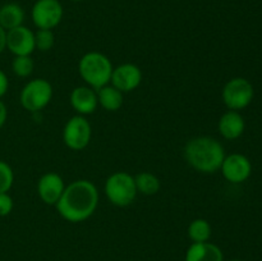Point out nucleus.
I'll return each instance as SVG.
<instances>
[{
    "instance_id": "obj_1",
    "label": "nucleus",
    "mask_w": 262,
    "mask_h": 261,
    "mask_svg": "<svg viewBox=\"0 0 262 261\" xmlns=\"http://www.w3.org/2000/svg\"><path fill=\"white\" fill-rule=\"evenodd\" d=\"M97 204L99 192L96 186L86 179H79L64 188L55 206L63 219L71 223H81L94 214Z\"/></svg>"
},
{
    "instance_id": "obj_2",
    "label": "nucleus",
    "mask_w": 262,
    "mask_h": 261,
    "mask_svg": "<svg viewBox=\"0 0 262 261\" xmlns=\"http://www.w3.org/2000/svg\"><path fill=\"white\" fill-rule=\"evenodd\" d=\"M184 156L189 165L201 173H215L224 161V147L217 140L207 136L192 138L184 147Z\"/></svg>"
},
{
    "instance_id": "obj_3",
    "label": "nucleus",
    "mask_w": 262,
    "mask_h": 261,
    "mask_svg": "<svg viewBox=\"0 0 262 261\" xmlns=\"http://www.w3.org/2000/svg\"><path fill=\"white\" fill-rule=\"evenodd\" d=\"M79 74L91 89H101L110 82L113 64L106 55L97 51H91L82 56L79 60Z\"/></svg>"
},
{
    "instance_id": "obj_4",
    "label": "nucleus",
    "mask_w": 262,
    "mask_h": 261,
    "mask_svg": "<svg viewBox=\"0 0 262 261\" xmlns=\"http://www.w3.org/2000/svg\"><path fill=\"white\" fill-rule=\"evenodd\" d=\"M105 194L113 205L119 207L128 206L137 196L135 177L125 171H117L106 179Z\"/></svg>"
},
{
    "instance_id": "obj_5",
    "label": "nucleus",
    "mask_w": 262,
    "mask_h": 261,
    "mask_svg": "<svg viewBox=\"0 0 262 261\" xmlns=\"http://www.w3.org/2000/svg\"><path fill=\"white\" fill-rule=\"evenodd\" d=\"M53 97V87L46 79L36 78L28 82L20 91V104L28 112L42 110Z\"/></svg>"
},
{
    "instance_id": "obj_6",
    "label": "nucleus",
    "mask_w": 262,
    "mask_h": 261,
    "mask_svg": "<svg viewBox=\"0 0 262 261\" xmlns=\"http://www.w3.org/2000/svg\"><path fill=\"white\" fill-rule=\"evenodd\" d=\"M253 99V87L242 77L228 82L223 89V101L230 110H241L251 104Z\"/></svg>"
},
{
    "instance_id": "obj_7",
    "label": "nucleus",
    "mask_w": 262,
    "mask_h": 261,
    "mask_svg": "<svg viewBox=\"0 0 262 261\" xmlns=\"http://www.w3.org/2000/svg\"><path fill=\"white\" fill-rule=\"evenodd\" d=\"M91 124L83 115H74L63 129V141L71 150L79 151L87 147L91 141Z\"/></svg>"
},
{
    "instance_id": "obj_8",
    "label": "nucleus",
    "mask_w": 262,
    "mask_h": 261,
    "mask_svg": "<svg viewBox=\"0 0 262 261\" xmlns=\"http://www.w3.org/2000/svg\"><path fill=\"white\" fill-rule=\"evenodd\" d=\"M31 15L38 30H53L63 18V7L58 0H37Z\"/></svg>"
},
{
    "instance_id": "obj_9",
    "label": "nucleus",
    "mask_w": 262,
    "mask_h": 261,
    "mask_svg": "<svg viewBox=\"0 0 262 261\" xmlns=\"http://www.w3.org/2000/svg\"><path fill=\"white\" fill-rule=\"evenodd\" d=\"M112 84L120 92H129L137 89L142 81V72L136 64L124 63L113 69Z\"/></svg>"
},
{
    "instance_id": "obj_10",
    "label": "nucleus",
    "mask_w": 262,
    "mask_h": 261,
    "mask_svg": "<svg viewBox=\"0 0 262 261\" xmlns=\"http://www.w3.org/2000/svg\"><path fill=\"white\" fill-rule=\"evenodd\" d=\"M220 169L227 181L232 183H242L251 176L252 165L251 161L242 154H232L225 156Z\"/></svg>"
},
{
    "instance_id": "obj_11",
    "label": "nucleus",
    "mask_w": 262,
    "mask_h": 261,
    "mask_svg": "<svg viewBox=\"0 0 262 261\" xmlns=\"http://www.w3.org/2000/svg\"><path fill=\"white\" fill-rule=\"evenodd\" d=\"M7 49L15 56L31 55L35 50V33L25 26L7 31Z\"/></svg>"
},
{
    "instance_id": "obj_12",
    "label": "nucleus",
    "mask_w": 262,
    "mask_h": 261,
    "mask_svg": "<svg viewBox=\"0 0 262 261\" xmlns=\"http://www.w3.org/2000/svg\"><path fill=\"white\" fill-rule=\"evenodd\" d=\"M64 188L66 186L63 178L56 173L43 174L37 183L38 196L46 205H56L63 194Z\"/></svg>"
},
{
    "instance_id": "obj_13",
    "label": "nucleus",
    "mask_w": 262,
    "mask_h": 261,
    "mask_svg": "<svg viewBox=\"0 0 262 261\" xmlns=\"http://www.w3.org/2000/svg\"><path fill=\"white\" fill-rule=\"evenodd\" d=\"M71 104L78 115L92 114L99 105L97 94L90 86L76 87L71 94Z\"/></svg>"
},
{
    "instance_id": "obj_14",
    "label": "nucleus",
    "mask_w": 262,
    "mask_h": 261,
    "mask_svg": "<svg viewBox=\"0 0 262 261\" xmlns=\"http://www.w3.org/2000/svg\"><path fill=\"white\" fill-rule=\"evenodd\" d=\"M223 251L210 242L192 243L186 253V261H223Z\"/></svg>"
},
{
    "instance_id": "obj_15",
    "label": "nucleus",
    "mask_w": 262,
    "mask_h": 261,
    "mask_svg": "<svg viewBox=\"0 0 262 261\" xmlns=\"http://www.w3.org/2000/svg\"><path fill=\"white\" fill-rule=\"evenodd\" d=\"M245 130V119L235 110H229L222 115L219 120V132L227 140L241 137Z\"/></svg>"
},
{
    "instance_id": "obj_16",
    "label": "nucleus",
    "mask_w": 262,
    "mask_h": 261,
    "mask_svg": "<svg viewBox=\"0 0 262 261\" xmlns=\"http://www.w3.org/2000/svg\"><path fill=\"white\" fill-rule=\"evenodd\" d=\"M25 20V10L15 3H8L0 8V26L4 30L9 31L12 28L22 26Z\"/></svg>"
},
{
    "instance_id": "obj_17",
    "label": "nucleus",
    "mask_w": 262,
    "mask_h": 261,
    "mask_svg": "<svg viewBox=\"0 0 262 261\" xmlns=\"http://www.w3.org/2000/svg\"><path fill=\"white\" fill-rule=\"evenodd\" d=\"M97 100H99V104L105 110L115 112V110H118L123 105V92L115 89L113 84L112 86L106 84V86L99 89V91H97Z\"/></svg>"
},
{
    "instance_id": "obj_18",
    "label": "nucleus",
    "mask_w": 262,
    "mask_h": 261,
    "mask_svg": "<svg viewBox=\"0 0 262 261\" xmlns=\"http://www.w3.org/2000/svg\"><path fill=\"white\" fill-rule=\"evenodd\" d=\"M135 183L137 192H141L146 196H152L156 194L160 189V181L158 177L148 171H142L135 177Z\"/></svg>"
},
{
    "instance_id": "obj_19",
    "label": "nucleus",
    "mask_w": 262,
    "mask_h": 261,
    "mask_svg": "<svg viewBox=\"0 0 262 261\" xmlns=\"http://www.w3.org/2000/svg\"><path fill=\"white\" fill-rule=\"evenodd\" d=\"M188 237L193 243L209 242L211 237V225L205 219L193 220L188 227Z\"/></svg>"
},
{
    "instance_id": "obj_20",
    "label": "nucleus",
    "mask_w": 262,
    "mask_h": 261,
    "mask_svg": "<svg viewBox=\"0 0 262 261\" xmlns=\"http://www.w3.org/2000/svg\"><path fill=\"white\" fill-rule=\"evenodd\" d=\"M35 64L30 55H19L13 59L12 69L15 76L18 77H28L33 72Z\"/></svg>"
},
{
    "instance_id": "obj_21",
    "label": "nucleus",
    "mask_w": 262,
    "mask_h": 261,
    "mask_svg": "<svg viewBox=\"0 0 262 261\" xmlns=\"http://www.w3.org/2000/svg\"><path fill=\"white\" fill-rule=\"evenodd\" d=\"M14 182V173L10 165L5 161L0 160V193L9 192Z\"/></svg>"
},
{
    "instance_id": "obj_22",
    "label": "nucleus",
    "mask_w": 262,
    "mask_h": 261,
    "mask_svg": "<svg viewBox=\"0 0 262 261\" xmlns=\"http://www.w3.org/2000/svg\"><path fill=\"white\" fill-rule=\"evenodd\" d=\"M54 33L51 30H38L35 33V48L40 51H49L54 46Z\"/></svg>"
},
{
    "instance_id": "obj_23",
    "label": "nucleus",
    "mask_w": 262,
    "mask_h": 261,
    "mask_svg": "<svg viewBox=\"0 0 262 261\" xmlns=\"http://www.w3.org/2000/svg\"><path fill=\"white\" fill-rule=\"evenodd\" d=\"M13 206H14V202L8 192L0 193V216H8L12 212Z\"/></svg>"
},
{
    "instance_id": "obj_24",
    "label": "nucleus",
    "mask_w": 262,
    "mask_h": 261,
    "mask_svg": "<svg viewBox=\"0 0 262 261\" xmlns=\"http://www.w3.org/2000/svg\"><path fill=\"white\" fill-rule=\"evenodd\" d=\"M8 87H9V81H8L7 74L0 69V99L7 94Z\"/></svg>"
},
{
    "instance_id": "obj_25",
    "label": "nucleus",
    "mask_w": 262,
    "mask_h": 261,
    "mask_svg": "<svg viewBox=\"0 0 262 261\" xmlns=\"http://www.w3.org/2000/svg\"><path fill=\"white\" fill-rule=\"evenodd\" d=\"M7 118H8L7 106H5L4 102L0 100V128L5 124V122H7Z\"/></svg>"
},
{
    "instance_id": "obj_26",
    "label": "nucleus",
    "mask_w": 262,
    "mask_h": 261,
    "mask_svg": "<svg viewBox=\"0 0 262 261\" xmlns=\"http://www.w3.org/2000/svg\"><path fill=\"white\" fill-rule=\"evenodd\" d=\"M7 49V30L0 26V54Z\"/></svg>"
},
{
    "instance_id": "obj_27",
    "label": "nucleus",
    "mask_w": 262,
    "mask_h": 261,
    "mask_svg": "<svg viewBox=\"0 0 262 261\" xmlns=\"http://www.w3.org/2000/svg\"><path fill=\"white\" fill-rule=\"evenodd\" d=\"M73 2H81V0H73Z\"/></svg>"
},
{
    "instance_id": "obj_28",
    "label": "nucleus",
    "mask_w": 262,
    "mask_h": 261,
    "mask_svg": "<svg viewBox=\"0 0 262 261\" xmlns=\"http://www.w3.org/2000/svg\"><path fill=\"white\" fill-rule=\"evenodd\" d=\"M229 261H241V260H229Z\"/></svg>"
}]
</instances>
